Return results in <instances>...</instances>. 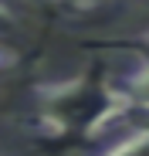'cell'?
<instances>
[{"label": "cell", "instance_id": "cell-7", "mask_svg": "<svg viewBox=\"0 0 149 156\" xmlns=\"http://www.w3.org/2000/svg\"><path fill=\"white\" fill-rule=\"evenodd\" d=\"M14 27V14L4 7V4H0V34H4V31H10Z\"/></svg>", "mask_w": 149, "mask_h": 156}, {"label": "cell", "instance_id": "cell-2", "mask_svg": "<svg viewBox=\"0 0 149 156\" xmlns=\"http://www.w3.org/2000/svg\"><path fill=\"white\" fill-rule=\"evenodd\" d=\"M119 85H122V92L129 95L132 109H146L149 112V61H139Z\"/></svg>", "mask_w": 149, "mask_h": 156}, {"label": "cell", "instance_id": "cell-5", "mask_svg": "<svg viewBox=\"0 0 149 156\" xmlns=\"http://www.w3.org/2000/svg\"><path fill=\"white\" fill-rule=\"evenodd\" d=\"M14 68H17V51H14V44H7L0 37V75H7Z\"/></svg>", "mask_w": 149, "mask_h": 156}, {"label": "cell", "instance_id": "cell-4", "mask_svg": "<svg viewBox=\"0 0 149 156\" xmlns=\"http://www.w3.org/2000/svg\"><path fill=\"white\" fill-rule=\"evenodd\" d=\"M37 4H44L54 14H64V17H81V14H88L98 4V0H37Z\"/></svg>", "mask_w": 149, "mask_h": 156}, {"label": "cell", "instance_id": "cell-3", "mask_svg": "<svg viewBox=\"0 0 149 156\" xmlns=\"http://www.w3.org/2000/svg\"><path fill=\"white\" fill-rule=\"evenodd\" d=\"M102 156H149V126L129 133L126 139H119L115 146H109Z\"/></svg>", "mask_w": 149, "mask_h": 156}, {"label": "cell", "instance_id": "cell-6", "mask_svg": "<svg viewBox=\"0 0 149 156\" xmlns=\"http://www.w3.org/2000/svg\"><path fill=\"white\" fill-rule=\"evenodd\" d=\"M126 48H136L139 55H142V61H149V34H142V37H132V41H126Z\"/></svg>", "mask_w": 149, "mask_h": 156}, {"label": "cell", "instance_id": "cell-1", "mask_svg": "<svg viewBox=\"0 0 149 156\" xmlns=\"http://www.w3.org/2000/svg\"><path fill=\"white\" fill-rule=\"evenodd\" d=\"M132 109L129 95L105 65H92L64 82H47L34 88V122L44 143L85 146Z\"/></svg>", "mask_w": 149, "mask_h": 156}]
</instances>
